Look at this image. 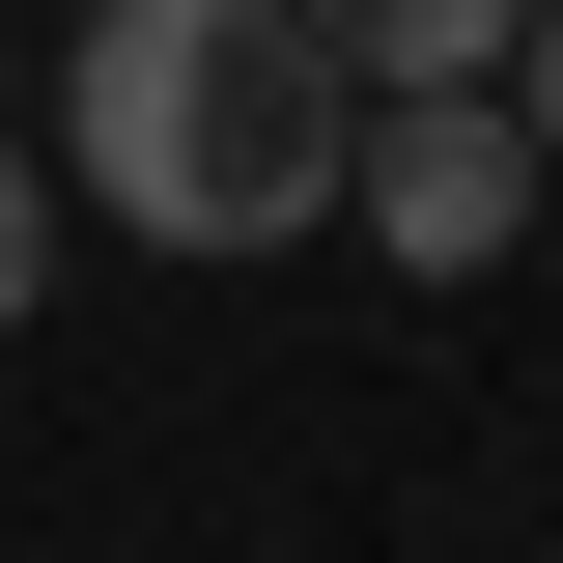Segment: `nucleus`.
<instances>
[{
    "label": "nucleus",
    "instance_id": "20e7f679",
    "mask_svg": "<svg viewBox=\"0 0 563 563\" xmlns=\"http://www.w3.org/2000/svg\"><path fill=\"white\" fill-rule=\"evenodd\" d=\"M29 282H57V169L0 141V339H29Z\"/></svg>",
    "mask_w": 563,
    "mask_h": 563
},
{
    "label": "nucleus",
    "instance_id": "f03ea898",
    "mask_svg": "<svg viewBox=\"0 0 563 563\" xmlns=\"http://www.w3.org/2000/svg\"><path fill=\"white\" fill-rule=\"evenodd\" d=\"M366 254H422V282H479L507 225H536V113H507V85H422V113H366Z\"/></svg>",
    "mask_w": 563,
    "mask_h": 563
},
{
    "label": "nucleus",
    "instance_id": "7ed1b4c3",
    "mask_svg": "<svg viewBox=\"0 0 563 563\" xmlns=\"http://www.w3.org/2000/svg\"><path fill=\"white\" fill-rule=\"evenodd\" d=\"M310 29H339L366 113H422V85H507V57H536V0H310Z\"/></svg>",
    "mask_w": 563,
    "mask_h": 563
},
{
    "label": "nucleus",
    "instance_id": "f257e3e1",
    "mask_svg": "<svg viewBox=\"0 0 563 563\" xmlns=\"http://www.w3.org/2000/svg\"><path fill=\"white\" fill-rule=\"evenodd\" d=\"M57 141H85V198L141 254H282V225L366 198V85H339L310 0H85Z\"/></svg>",
    "mask_w": 563,
    "mask_h": 563
},
{
    "label": "nucleus",
    "instance_id": "39448f33",
    "mask_svg": "<svg viewBox=\"0 0 563 563\" xmlns=\"http://www.w3.org/2000/svg\"><path fill=\"white\" fill-rule=\"evenodd\" d=\"M507 113H536V169H563V0H536V57H507Z\"/></svg>",
    "mask_w": 563,
    "mask_h": 563
}]
</instances>
